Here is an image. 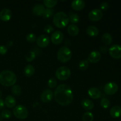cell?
<instances>
[{
    "mask_svg": "<svg viewBox=\"0 0 121 121\" xmlns=\"http://www.w3.org/2000/svg\"><path fill=\"white\" fill-rule=\"evenodd\" d=\"M56 102L63 106L69 105L73 99V93L69 86L65 84L59 85L54 93Z\"/></svg>",
    "mask_w": 121,
    "mask_h": 121,
    "instance_id": "1",
    "label": "cell"
},
{
    "mask_svg": "<svg viewBox=\"0 0 121 121\" xmlns=\"http://www.w3.org/2000/svg\"><path fill=\"white\" fill-rule=\"evenodd\" d=\"M17 78L13 71L5 70L0 73V83L4 86L9 87L14 86L16 83Z\"/></svg>",
    "mask_w": 121,
    "mask_h": 121,
    "instance_id": "2",
    "label": "cell"
},
{
    "mask_svg": "<svg viewBox=\"0 0 121 121\" xmlns=\"http://www.w3.org/2000/svg\"><path fill=\"white\" fill-rule=\"evenodd\" d=\"M53 21L56 27L59 28H64L68 25L69 19L68 15L66 13L60 11L54 14Z\"/></svg>",
    "mask_w": 121,
    "mask_h": 121,
    "instance_id": "3",
    "label": "cell"
},
{
    "mask_svg": "<svg viewBox=\"0 0 121 121\" xmlns=\"http://www.w3.org/2000/svg\"><path fill=\"white\" fill-rule=\"evenodd\" d=\"M72 56V51L67 47H61L57 54V59L61 63H67L71 59Z\"/></svg>",
    "mask_w": 121,
    "mask_h": 121,
    "instance_id": "4",
    "label": "cell"
},
{
    "mask_svg": "<svg viewBox=\"0 0 121 121\" xmlns=\"http://www.w3.org/2000/svg\"><path fill=\"white\" fill-rule=\"evenodd\" d=\"M55 74L56 77L59 80H66L70 77L71 71L69 67H66V66H62L56 70Z\"/></svg>",
    "mask_w": 121,
    "mask_h": 121,
    "instance_id": "5",
    "label": "cell"
},
{
    "mask_svg": "<svg viewBox=\"0 0 121 121\" xmlns=\"http://www.w3.org/2000/svg\"><path fill=\"white\" fill-rule=\"evenodd\" d=\"M13 114L15 118L22 120L27 118L28 112L25 106L22 105H18L13 109Z\"/></svg>",
    "mask_w": 121,
    "mask_h": 121,
    "instance_id": "6",
    "label": "cell"
},
{
    "mask_svg": "<svg viewBox=\"0 0 121 121\" xmlns=\"http://www.w3.org/2000/svg\"><path fill=\"white\" fill-rule=\"evenodd\" d=\"M105 93L108 95H113L118 91V86L116 83L109 82L106 83L104 87Z\"/></svg>",
    "mask_w": 121,
    "mask_h": 121,
    "instance_id": "7",
    "label": "cell"
},
{
    "mask_svg": "<svg viewBox=\"0 0 121 121\" xmlns=\"http://www.w3.org/2000/svg\"><path fill=\"white\" fill-rule=\"evenodd\" d=\"M109 53L112 57L115 59L121 58V46L119 44H114L109 49Z\"/></svg>",
    "mask_w": 121,
    "mask_h": 121,
    "instance_id": "8",
    "label": "cell"
},
{
    "mask_svg": "<svg viewBox=\"0 0 121 121\" xmlns=\"http://www.w3.org/2000/svg\"><path fill=\"white\" fill-rule=\"evenodd\" d=\"M50 41V39L48 35L46 34H41L37 37L36 43L39 47L41 48H45L49 44Z\"/></svg>",
    "mask_w": 121,
    "mask_h": 121,
    "instance_id": "9",
    "label": "cell"
},
{
    "mask_svg": "<svg viewBox=\"0 0 121 121\" xmlns=\"http://www.w3.org/2000/svg\"><path fill=\"white\" fill-rule=\"evenodd\" d=\"M64 39V35L62 32L60 31H56L52 33L51 35V41L54 44L58 45L61 43Z\"/></svg>",
    "mask_w": 121,
    "mask_h": 121,
    "instance_id": "10",
    "label": "cell"
},
{
    "mask_svg": "<svg viewBox=\"0 0 121 121\" xmlns=\"http://www.w3.org/2000/svg\"><path fill=\"white\" fill-rule=\"evenodd\" d=\"M89 18L92 21H98L102 19L103 17V13L100 9H94L89 13Z\"/></svg>",
    "mask_w": 121,
    "mask_h": 121,
    "instance_id": "11",
    "label": "cell"
},
{
    "mask_svg": "<svg viewBox=\"0 0 121 121\" xmlns=\"http://www.w3.org/2000/svg\"><path fill=\"white\" fill-rule=\"evenodd\" d=\"M53 92L50 89H45L41 93L40 99L43 103H48L50 102L53 98Z\"/></svg>",
    "mask_w": 121,
    "mask_h": 121,
    "instance_id": "12",
    "label": "cell"
},
{
    "mask_svg": "<svg viewBox=\"0 0 121 121\" xmlns=\"http://www.w3.org/2000/svg\"><path fill=\"white\" fill-rule=\"evenodd\" d=\"M101 59V54L98 51L95 50L91 52L89 55L87 60L91 63H97Z\"/></svg>",
    "mask_w": 121,
    "mask_h": 121,
    "instance_id": "13",
    "label": "cell"
},
{
    "mask_svg": "<svg viewBox=\"0 0 121 121\" xmlns=\"http://www.w3.org/2000/svg\"><path fill=\"white\" fill-rule=\"evenodd\" d=\"M12 11L8 8H4L0 12V20L3 21H8L11 18Z\"/></svg>",
    "mask_w": 121,
    "mask_h": 121,
    "instance_id": "14",
    "label": "cell"
},
{
    "mask_svg": "<svg viewBox=\"0 0 121 121\" xmlns=\"http://www.w3.org/2000/svg\"><path fill=\"white\" fill-rule=\"evenodd\" d=\"M88 95L92 99H98L101 97L102 93L97 87H91L88 90Z\"/></svg>",
    "mask_w": 121,
    "mask_h": 121,
    "instance_id": "15",
    "label": "cell"
},
{
    "mask_svg": "<svg viewBox=\"0 0 121 121\" xmlns=\"http://www.w3.org/2000/svg\"><path fill=\"white\" fill-rule=\"evenodd\" d=\"M72 8L76 11H81L85 8V2L82 0H75L72 2Z\"/></svg>",
    "mask_w": 121,
    "mask_h": 121,
    "instance_id": "16",
    "label": "cell"
},
{
    "mask_svg": "<svg viewBox=\"0 0 121 121\" xmlns=\"http://www.w3.org/2000/svg\"><path fill=\"white\" fill-rule=\"evenodd\" d=\"M44 9V7L42 4H37L32 9V12H33L34 15H37V16H41V15H43Z\"/></svg>",
    "mask_w": 121,
    "mask_h": 121,
    "instance_id": "17",
    "label": "cell"
},
{
    "mask_svg": "<svg viewBox=\"0 0 121 121\" xmlns=\"http://www.w3.org/2000/svg\"><path fill=\"white\" fill-rule=\"evenodd\" d=\"M4 103L5 105L8 108H13L16 105V100L13 96L8 95L5 99Z\"/></svg>",
    "mask_w": 121,
    "mask_h": 121,
    "instance_id": "18",
    "label": "cell"
},
{
    "mask_svg": "<svg viewBox=\"0 0 121 121\" xmlns=\"http://www.w3.org/2000/svg\"><path fill=\"white\" fill-rule=\"evenodd\" d=\"M81 105L85 110H92L94 108V104L91 100L88 99H85L82 100Z\"/></svg>",
    "mask_w": 121,
    "mask_h": 121,
    "instance_id": "19",
    "label": "cell"
},
{
    "mask_svg": "<svg viewBox=\"0 0 121 121\" xmlns=\"http://www.w3.org/2000/svg\"><path fill=\"white\" fill-rule=\"evenodd\" d=\"M110 115L113 118H119L121 116V108L119 106H115L110 110Z\"/></svg>",
    "mask_w": 121,
    "mask_h": 121,
    "instance_id": "20",
    "label": "cell"
},
{
    "mask_svg": "<svg viewBox=\"0 0 121 121\" xmlns=\"http://www.w3.org/2000/svg\"><path fill=\"white\" fill-rule=\"evenodd\" d=\"M67 32L69 35H72V36H76L79 34V28L78 26H77L76 24H72L67 28Z\"/></svg>",
    "mask_w": 121,
    "mask_h": 121,
    "instance_id": "21",
    "label": "cell"
},
{
    "mask_svg": "<svg viewBox=\"0 0 121 121\" xmlns=\"http://www.w3.org/2000/svg\"><path fill=\"white\" fill-rule=\"evenodd\" d=\"M87 35L91 37H96L99 34V31L96 27L94 26H89L86 29Z\"/></svg>",
    "mask_w": 121,
    "mask_h": 121,
    "instance_id": "22",
    "label": "cell"
},
{
    "mask_svg": "<svg viewBox=\"0 0 121 121\" xmlns=\"http://www.w3.org/2000/svg\"><path fill=\"white\" fill-rule=\"evenodd\" d=\"M35 72V69L32 65H28L25 67L24 73L27 77H31Z\"/></svg>",
    "mask_w": 121,
    "mask_h": 121,
    "instance_id": "23",
    "label": "cell"
},
{
    "mask_svg": "<svg viewBox=\"0 0 121 121\" xmlns=\"http://www.w3.org/2000/svg\"><path fill=\"white\" fill-rule=\"evenodd\" d=\"M69 21H70V22L72 23H73V24H77L79 22V20H80V18L79 16L76 13H73V12H70L69 13Z\"/></svg>",
    "mask_w": 121,
    "mask_h": 121,
    "instance_id": "24",
    "label": "cell"
},
{
    "mask_svg": "<svg viewBox=\"0 0 121 121\" xmlns=\"http://www.w3.org/2000/svg\"><path fill=\"white\" fill-rule=\"evenodd\" d=\"M102 41L105 44L110 45L112 42L113 38L109 33H105L102 35Z\"/></svg>",
    "mask_w": 121,
    "mask_h": 121,
    "instance_id": "25",
    "label": "cell"
},
{
    "mask_svg": "<svg viewBox=\"0 0 121 121\" xmlns=\"http://www.w3.org/2000/svg\"><path fill=\"white\" fill-rule=\"evenodd\" d=\"M21 92H22V89H21V87L19 85H14V86H13L11 89V93L14 96H18L21 94Z\"/></svg>",
    "mask_w": 121,
    "mask_h": 121,
    "instance_id": "26",
    "label": "cell"
},
{
    "mask_svg": "<svg viewBox=\"0 0 121 121\" xmlns=\"http://www.w3.org/2000/svg\"><path fill=\"white\" fill-rule=\"evenodd\" d=\"M54 14V10L52 8H46L44 9L43 14V17L45 19L50 18Z\"/></svg>",
    "mask_w": 121,
    "mask_h": 121,
    "instance_id": "27",
    "label": "cell"
},
{
    "mask_svg": "<svg viewBox=\"0 0 121 121\" xmlns=\"http://www.w3.org/2000/svg\"><path fill=\"white\" fill-rule=\"evenodd\" d=\"M43 3L44 5L47 7V8H52L56 5L57 4V0H44L43 1Z\"/></svg>",
    "mask_w": 121,
    "mask_h": 121,
    "instance_id": "28",
    "label": "cell"
},
{
    "mask_svg": "<svg viewBox=\"0 0 121 121\" xmlns=\"http://www.w3.org/2000/svg\"><path fill=\"white\" fill-rule=\"evenodd\" d=\"M89 61L87 60H83L80 61L79 64V68L80 70L85 71L88 68Z\"/></svg>",
    "mask_w": 121,
    "mask_h": 121,
    "instance_id": "29",
    "label": "cell"
},
{
    "mask_svg": "<svg viewBox=\"0 0 121 121\" xmlns=\"http://www.w3.org/2000/svg\"><path fill=\"white\" fill-rule=\"evenodd\" d=\"M82 119L83 121H93V115L90 112H86L83 115Z\"/></svg>",
    "mask_w": 121,
    "mask_h": 121,
    "instance_id": "30",
    "label": "cell"
},
{
    "mask_svg": "<svg viewBox=\"0 0 121 121\" xmlns=\"http://www.w3.org/2000/svg\"><path fill=\"white\" fill-rule=\"evenodd\" d=\"M111 105V102L106 98H103L100 101V106L104 109H108Z\"/></svg>",
    "mask_w": 121,
    "mask_h": 121,
    "instance_id": "31",
    "label": "cell"
},
{
    "mask_svg": "<svg viewBox=\"0 0 121 121\" xmlns=\"http://www.w3.org/2000/svg\"><path fill=\"white\" fill-rule=\"evenodd\" d=\"M37 40L36 35L33 33H30L28 35L26 36V40L28 42L30 43H33L35 42Z\"/></svg>",
    "mask_w": 121,
    "mask_h": 121,
    "instance_id": "32",
    "label": "cell"
},
{
    "mask_svg": "<svg viewBox=\"0 0 121 121\" xmlns=\"http://www.w3.org/2000/svg\"><path fill=\"white\" fill-rule=\"evenodd\" d=\"M1 117L4 119H9L11 117L12 113L11 111H9L8 109H4L1 112Z\"/></svg>",
    "mask_w": 121,
    "mask_h": 121,
    "instance_id": "33",
    "label": "cell"
},
{
    "mask_svg": "<svg viewBox=\"0 0 121 121\" xmlns=\"http://www.w3.org/2000/svg\"><path fill=\"white\" fill-rule=\"evenodd\" d=\"M35 57H36L35 53H34V52H29V53H28L27 56H26V60H27L28 62H31V61H32L34 59H35Z\"/></svg>",
    "mask_w": 121,
    "mask_h": 121,
    "instance_id": "34",
    "label": "cell"
},
{
    "mask_svg": "<svg viewBox=\"0 0 121 121\" xmlns=\"http://www.w3.org/2000/svg\"><path fill=\"white\" fill-rule=\"evenodd\" d=\"M57 82L56 79H54V78H51L48 80V83H47V85H48V87H50V88H54L56 86H57Z\"/></svg>",
    "mask_w": 121,
    "mask_h": 121,
    "instance_id": "35",
    "label": "cell"
},
{
    "mask_svg": "<svg viewBox=\"0 0 121 121\" xmlns=\"http://www.w3.org/2000/svg\"><path fill=\"white\" fill-rule=\"evenodd\" d=\"M44 30L47 33H52L54 30V28L51 25H46L44 28Z\"/></svg>",
    "mask_w": 121,
    "mask_h": 121,
    "instance_id": "36",
    "label": "cell"
},
{
    "mask_svg": "<svg viewBox=\"0 0 121 121\" xmlns=\"http://www.w3.org/2000/svg\"><path fill=\"white\" fill-rule=\"evenodd\" d=\"M109 7V5L108 2H104L100 5V9L103 11H106L108 9Z\"/></svg>",
    "mask_w": 121,
    "mask_h": 121,
    "instance_id": "37",
    "label": "cell"
},
{
    "mask_svg": "<svg viewBox=\"0 0 121 121\" xmlns=\"http://www.w3.org/2000/svg\"><path fill=\"white\" fill-rule=\"evenodd\" d=\"M8 48L5 46H0V54L4 55L7 53Z\"/></svg>",
    "mask_w": 121,
    "mask_h": 121,
    "instance_id": "38",
    "label": "cell"
},
{
    "mask_svg": "<svg viewBox=\"0 0 121 121\" xmlns=\"http://www.w3.org/2000/svg\"><path fill=\"white\" fill-rule=\"evenodd\" d=\"M100 50L102 53H106L108 52V48L106 46H102L100 48Z\"/></svg>",
    "mask_w": 121,
    "mask_h": 121,
    "instance_id": "39",
    "label": "cell"
},
{
    "mask_svg": "<svg viewBox=\"0 0 121 121\" xmlns=\"http://www.w3.org/2000/svg\"><path fill=\"white\" fill-rule=\"evenodd\" d=\"M5 103L2 99H0V109H2L4 108Z\"/></svg>",
    "mask_w": 121,
    "mask_h": 121,
    "instance_id": "40",
    "label": "cell"
},
{
    "mask_svg": "<svg viewBox=\"0 0 121 121\" xmlns=\"http://www.w3.org/2000/svg\"><path fill=\"white\" fill-rule=\"evenodd\" d=\"M13 45V42L12 41H9V42H8V43H7V47H11Z\"/></svg>",
    "mask_w": 121,
    "mask_h": 121,
    "instance_id": "41",
    "label": "cell"
},
{
    "mask_svg": "<svg viewBox=\"0 0 121 121\" xmlns=\"http://www.w3.org/2000/svg\"><path fill=\"white\" fill-rule=\"evenodd\" d=\"M2 92H1V90H0V99H1V97H2Z\"/></svg>",
    "mask_w": 121,
    "mask_h": 121,
    "instance_id": "42",
    "label": "cell"
}]
</instances>
